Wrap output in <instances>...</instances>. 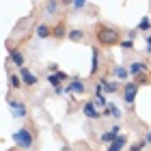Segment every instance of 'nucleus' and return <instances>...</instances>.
I'll list each match as a JSON object with an SVG mask.
<instances>
[{"label":"nucleus","instance_id":"19","mask_svg":"<svg viewBox=\"0 0 151 151\" xmlns=\"http://www.w3.org/2000/svg\"><path fill=\"white\" fill-rule=\"evenodd\" d=\"M93 104H95V106H99V108H106V106H108V101H106L104 95H97V97L93 99Z\"/></svg>","mask_w":151,"mask_h":151},{"label":"nucleus","instance_id":"21","mask_svg":"<svg viewBox=\"0 0 151 151\" xmlns=\"http://www.w3.org/2000/svg\"><path fill=\"white\" fill-rule=\"evenodd\" d=\"M138 28H140V30H149V28H151V19H149V17H142Z\"/></svg>","mask_w":151,"mask_h":151},{"label":"nucleus","instance_id":"15","mask_svg":"<svg viewBox=\"0 0 151 151\" xmlns=\"http://www.w3.org/2000/svg\"><path fill=\"white\" fill-rule=\"evenodd\" d=\"M37 35H39L41 39H45V37H50V35H52V28H50L47 24H41L39 28H37Z\"/></svg>","mask_w":151,"mask_h":151},{"label":"nucleus","instance_id":"28","mask_svg":"<svg viewBox=\"0 0 151 151\" xmlns=\"http://www.w3.org/2000/svg\"><path fill=\"white\" fill-rule=\"evenodd\" d=\"M56 67H58V65H54V63H52V65H50V71H52V73H58Z\"/></svg>","mask_w":151,"mask_h":151},{"label":"nucleus","instance_id":"20","mask_svg":"<svg viewBox=\"0 0 151 151\" xmlns=\"http://www.w3.org/2000/svg\"><path fill=\"white\" fill-rule=\"evenodd\" d=\"M127 73H129V71H127V69H123V67H114V76H116V78H121V80H123V78H127Z\"/></svg>","mask_w":151,"mask_h":151},{"label":"nucleus","instance_id":"24","mask_svg":"<svg viewBox=\"0 0 151 151\" xmlns=\"http://www.w3.org/2000/svg\"><path fill=\"white\" fill-rule=\"evenodd\" d=\"M71 6L73 9H82V6H86V2L84 0H76V2H71Z\"/></svg>","mask_w":151,"mask_h":151},{"label":"nucleus","instance_id":"2","mask_svg":"<svg viewBox=\"0 0 151 151\" xmlns=\"http://www.w3.org/2000/svg\"><path fill=\"white\" fill-rule=\"evenodd\" d=\"M13 142L19 147V149H30L32 147V142H35V138H32V134H30V129H17L15 134H13Z\"/></svg>","mask_w":151,"mask_h":151},{"label":"nucleus","instance_id":"13","mask_svg":"<svg viewBox=\"0 0 151 151\" xmlns=\"http://www.w3.org/2000/svg\"><path fill=\"white\" fill-rule=\"evenodd\" d=\"M119 136H121V134H114V132H112V129H110V132H106V134H101V142H108V145H112V142H114L116 138H119Z\"/></svg>","mask_w":151,"mask_h":151},{"label":"nucleus","instance_id":"27","mask_svg":"<svg viewBox=\"0 0 151 151\" xmlns=\"http://www.w3.org/2000/svg\"><path fill=\"white\" fill-rule=\"evenodd\" d=\"M147 52H149V54H151V35H149V37H147Z\"/></svg>","mask_w":151,"mask_h":151},{"label":"nucleus","instance_id":"11","mask_svg":"<svg viewBox=\"0 0 151 151\" xmlns=\"http://www.w3.org/2000/svg\"><path fill=\"white\" fill-rule=\"evenodd\" d=\"M125 142H127V136H123V134H121L119 138H116V140L112 142V145L108 147V151H121V149H123V145H125Z\"/></svg>","mask_w":151,"mask_h":151},{"label":"nucleus","instance_id":"23","mask_svg":"<svg viewBox=\"0 0 151 151\" xmlns=\"http://www.w3.org/2000/svg\"><path fill=\"white\" fill-rule=\"evenodd\" d=\"M45 9H47V13H56L58 11V2H47Z\"/></svg>","mask_w":151,"mask_h":151},{"label":"nucleus","instance_id":"16","mask_svg":"<svg viewBox=\"0 0 151 151\" xmlns=\"http://www.w3.org/2000/svg\"><path fill=\"white\" fill-rule=\"evenodd\" d=\"M9 82H11V86H13V88H19V86H24L22 78H19V76H15V73H11V76H9Z\"/></svg>","mask_w":151,"mask_h":151},{"label":"nucleus","instance_id":"25","mask_svg":"<svg viewBox=\"0 0 151 151\" xmlns=\"http://www.w3.org/2000/svg\"><path fill=\"white\" fill-rule=\"evenodd\" d=\"M142 145H145V142H134V145L129 147V151H140V149H142Z\"/></svg>","mask_w":151,"mask_h":151},{"label":"nucleus","instance_id":"30","mask_svg":"<svg viewBox=\"0 0 151 151\" xmlns=\"http://www.w3.org/2000/svg\"><path fill=\"white\" fill-rule=\"evenodd\" d=\"M60 151H69V149H67V147H63V149H60Z\"/></svg>","mask_w":151,"mask_h":151},{"label":"nucleus","instance_id":"7","mask_svg":"<svg viewBox=\"0 0 151 151\" xmlns=\"http://www.w3.org/2000/svg\"><path fill=\"white\" fill-rule=\"evenodd\" d=\"M63 80H67V73H63V71L47 76V82H50V84H52L54 88H60V82H63Z\"/></svg>","mask_w":151,"mask_h":151},{"label":"nucleus","instance_id":"18","mask_svg":"<svg viewBox=\"0 0 151 151\" xmlns=\"http://www.w3.org/2000/svg\"><path fill=\"white\" fill-rule=\"evenodd\" d=\"M67 37H69L71 41H84V32H82V30H71Z\"/></svg>","mask_w":151,"mask_h":151},{"label":"nucleus","instance_id":"12","mask_svg":"<svg viewBox=\"0 0 151 151\" xmlns=\"http://www.w3.org/2000/svg\"><path fill=\"white\" fill-rule=\"evenodd\" d=\"M65 35H69V32H65V24H58V26L52 28V37L54 39H63Z\"/></svg>","mask_w":151,"mask_h":151},{"label":"nucleus","instance_id":"6","mask_svg":"<svg viewBox=\"0 0 151 151\" xmlns=\"http://www.w3.org/2000/svg\"><path fill=\"white\" fill-rule=\"evenodd\" d=\"M82 112H84V116H88V119H99V112H97V108H95L93 101H84V106H82Z\"/></svg>","mask_w":151,"mask_h":151},{"label":"nucleus","instance_id":"10","mask_svg":"<svg viewBox=\"0 0 151 151\" xmlns=\"http://www.w3.org/2000/svg\"><path fill=\"white\" fill-rule=\"evenodd\" d=\"M9 58L19 67V69L24 67V56H22V52H19V50H9Z\"/></svg>","mask_w":151,"mask_h":151},{"label":"nucleus","instance_id":"1","mask_svg":"<svg viewBox=\"0 0 151 151\" xmlns=\"http://www.w3.org/2000/svg\"><path fill=\"white\" fill-rule=\"evenodd\" d=\"M95 39H97V43L110 47V45L121 43V32L116 28H112V26L101 24V26H97V30H95Z\"/></svg>","mask_w":151,"mask_h":151},{"label":"nucleus","instance_id":"5","mask_svg":"<svg viewBox=\"0 0 151 151\" xmlns=\"http://www.w3.org/2000/svg\"><path fill=\"white\" fill-rule=\"evenodd\" d=\"M9 106H11V112L15 114L17 119H24V116H26V106H24L19 99H13V101H9Z\"/></svg>","mask_w":151,"mask_h":151},{"label":"nucleus","instance_id":"17","mask_svg":"<svg viewBox=\"0 0 151 151\" xmlns=\"http://www.w3.org/2000/svg\"><path fill=\"white\" fill-rule=\"evenodd\" d=\"M101 86H104L106 93H116V82H108V80H104V82H101Z\"/></svg>","mask_w":151,"mask_h":151},{"label":"nucleus","instance_id":"22","mask_svg":"<svg viewBox=\"0 0 151 151\" xmlns=\"http://www.w3.org/2000/svg\"><path fill=\"white\" fill-rule=\"evenodd\" d=\"M108 112H110V114H114L116 119H121V110H119V108H116L114 104H110V106H108Z\"/></svg>","mask_w":151,"mask_h":151},{"label":"nucleus","instance_id":"4","mask_svg":"<svg viewBox=\"0 0 151 151\" xmlns=\"http://www.w3.org/2000/svg\"><path fill=\"white\" fill-rule=\"evenodd\" d=\"M19 78H22V82H24L26 86H35L37 82H39V78L28 69V67H22V69H19Z\"/></svg>","mask_w":151,"mask_h":151},{"label":"nucleus","instance_id":"3","mask_svg":"<svg viewBox=\"0 0 151 151\" xmlns=\"http://www.w3.org/2000/svg\"><path fill=\"white\" fill-rule=\"evenodd\" d=\"M136 93H138V84H136V82H127V84L123 86V101L132 106L134 99H136Z\"/></svg>","mask_w":151,"mask_h":151},{"label":"nucleus","instance_id":"26","mask_svg":"<svg viewBox=\"0 0 151 151\" xmlns=\"http://www.w3.org/2000/svg\"><path fill=\"white\" fill-rule=\"evenodd\" d=\"M121 45H123V47H125V50H132V45H134V43H132V41H129V39H127V41H121Z\"/></svg>","mask_w":151,"mask_h":151},{"label":"nucleus","instance_id":"14","mask_svg":"<svg viewBox=\"0 0 151 151\" xmlns=\"http://www.w3.org/2000/svg\"><path fill=\"white\" fill-rule=\"evenodd\" d=\"M99 69V52L97 50H93V60H91V76L93 73H97Z\"/></svg>","mask_w":151,"mask_h":151},{"label":"nucleus","instance_id":"29","mask_svg":"<svg viewBox=\"0 0 151 151\" xmlns=\"http://www.w3.org/2000/svg\"><path fill=\"white\" fill-rule=\"evenodd\" d=\"M145 142H149V145H151V132H147V134H145Z\"/></svg>","mask_w":151,"mask_h":151},{"label":"nucleus","instance_id":"8","mask_svg":"<svg viewBox=\"0 0 151 151\" xmlns=\"http://www.w3.org/2000/svg\"><path fill=\"white\" fill-rule=\"evenodd\" d=\"M65 93H84V84L80 80H71L69 84L65 86Z\"/></svg>","mask_w":151,"mask_h":151},{"label":"nucleus","instance_id":"9","mask_svg":"<svg viewBox=\"0 0 151 151\" xmlns=\"http://www.w3.org/2000/svg\"><path fill=\"white\" fill-rule=\"evenodd\" d=\"M145 69H147V63H142V60H134V63L129 65V73L132 76H140Z\"/></svg>","mask_w":151,"mask_h":151}]
</instances>
